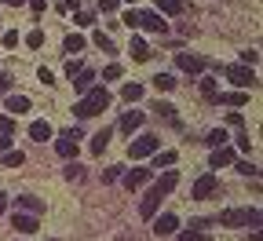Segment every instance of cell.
I'll return each mask as SVG.
<instances>
[{
    "label": "cell",
    "instance_id": "obj_1",
    "mask_svg": "<svg viewBox=\"0 0 263 241\" xmlns=\"http://www.w3.org/2000/svg\"><path fill=\"white\" fill-rule=\"evenodd\" d=\"M106 106H110V91H106V88H95V84H91V88L84 91V99H81L77 106H73V114H77L81 121H88V117H95V114H103Z\"/></svg>",
    "mask_w": 263,
    "mask_h": 241
},
{
    "label": "cell",
    "instance_id": "obj_2",
    "mask_svg": "<svg viewBox=\"0 0 263 241\" xmlns=\"http://www.w3.org/2000/svg\"><path fill=\"white\" fill-rule=\"evenodd\" d=\"M219 223L223 227H259V212L256 209H227V212H219Z\"/></svg>",
    "mask_w": 263,
    "mask_h": 241
},
{
    "label": "cell",
    "instance_id": "obj_3",
    "mask_svg": "<svg viewBox=\"0 0 263 241\" xmlns=\"http://www.w3.org/2000/svg\"><path fill=\"white\" fill-rule=\"evenodd\" d=\"M154 150H161V143H157V135H150V132H143L139 139L128 143V157H136V161H139V157H150Z\"/></svg>",
    "mask_w": 263,
    "mask_h": 241
},
{
    "label": "cell",
    "instance_id": "obj_4",
    "mask_svg": "<svg viewBox=\"0 0 263 241\" xmlns=\"http://www.w3.org/2000/svg\"><path fill=\"white\" fill-rule=\"evenodd\" d=\"M223 73H227V81H230V84H238L241 91L256 84V73H252V66H245V62H238V66H227Z\"/></svg>",
    "mask_w": 263,
    "mask_h": 241
},
{
    "label": "cell",
    "instance_id": "obj_5",
    "mask_svg": "<svg viewBox=\"0 0 263 241\" xmlns=\"http://www.w3.org/2000/svg\"><path fill=\"white\" fill-rule=\"evenodd\" d=\"M216 190H219V179L212 176V172H205V176L194 183V201H205V197H212Z\"/></svg>",
    "mask_w": 263,
    "mask_h": 241
},
{
    "label": "cell",
    "instance_id": "obj_6",
    "mask_svg": "<svg viewBox=\"0 0 263 241\" xmlns=\"http://www.w3.org/2000/svg\"><path fill=\"white\" fill-rule=\"evenodd\" d=\"M77 139H81V132L73 128V132H62L59 135V143H55V150L62 154V157H77Z\"/></svg>",
    "mask_w": 263,
    "mask_h": 241
},
{
    "label": "cell",
    "instance_id": "obj_7",
    "mask_svg": "<svg viewBox=\"0 0 263 241\" xmlns=\"http://www.w3.org/2000/svg\"><path fill=\"white\" fill-rule=\"evenodd\" d=\"M139 26L150 29V33H164V29H168L164 15H157V11H139Z\"/></svg>",
    "mask_w": 263,
    "mask_h": 241
},
{
    "label": "cell",
    "instance_id": "obj_8",
    "mask_svg": "<svg viewBox=\"0 0 263 241\" xmlns=\"http://www.w3.org/2000/svg\"><path fill=\"white\" fill-rule=\"evenodd\" d=\"M176 230H179V219H176L172 212L154 216V234H157V237H164V234H176Z\"/></svg>",
    "mask_w": 263,
    "mask_h": 241
},
{
    "label": "cell",
    "instance_id": "obj_9",
    "mask_svg": "<svg viewBox=\"0 0 263 241\" xmlns=\"http://www.w3.org/2000/svg\"><path fill=\"white\" fill-rule=\"evenodd\" d=\"M176 66H179L183 73H201V70H205V62L197 59V55H190V51H179V55H176Z\"/></svg>",
    "mask_w": 263,
    "mask_h": 241
},
{
    "label": "cell",
    "instance_id": "obj_10",
    "mask_svg": "<svg viewBox=\"0 0 263 241\" xmlns=\"http://www.w3.org/2000/svg\"><path fill=\"white\" fill-rule=\"evenodd\" d=\"M176 183H179V172H164V176H161V179H157L150 190L164 197V194H172V190H176Z\"/></svg>",
    "mask_w": 263,
    "mask_h": 241
},
{
    "label": "cell",
    "instance_id": "obj_11",
    "mask_svg": "<svg viewBox=\"0 0 263 241\" xmlns=\"http://www.w3.org/2000/svg\"><path fill=\"white\" fill-rule=\"evenodd\" d=\"M15 209H22V212H29V216H41V212H44V201L22 194V197H15Z\"/></svg>",
    "mask_w": 263,
    "mask_h": 241
},
{
    "label": "cell",
    "instance_id": "obj_12",
    "mask_svg": "<svg viewBox=\"0 0 263 241\" xmlns=\"http://www.w3.org/2000/svg\"><path fill=\"white\" fill-rule=\"evenodd\" d=\"M143 121H146V117H143L139 110H128V114H121V132H128V135H132V132H139Z\"/></svg>",
    "mask_w": 263,
    "mask_h": 241
},
{
    "label": "cell",
    "instance_id": "obj_13",
    "mask_svg": "<svg viewBox=\"0 0 263 241\" xmlns=\"http://www.w3.org/2000/svg\"><path fill=\"white\" fill-rule=\"evenodd\" d=\"M121 179H124V187H128V190H136V187L150 183V168H132L128 176H121Z\"/></svg>",
    "mask_w": 263,
    "mask_h": 241
},
{
    "label": "cell",
    "instance_id": "obj_14",
    "mask_svg": "<svg viewBox=\"0 0 263 241\" xmlns=\"http://www.w3.org/2000/svg\"><path fill=\"white\" fill-rule=\"evenodd\" d=\"M157 205H161V194L150 190V194L139 201V216H143V219H154V216H157Z\"/></svg>",
    "mask_w": 263,
    "mask_h": 241
},
{
    "label": "cell",
    "instance_id": "obj_15",
    "mask_svg": "<svg viewBox=\"0 0 263 241\" xmlns=\"http://www.w3.org/2000/svg\"><path fill=\"white\" fill-rule=\"evenodd\" d=\"M209 161H212V168H223V164H234V150H230V146L223 143V146H216V150H212V157H209Z\"/></svg>",
    "mask_w": 263,
    "mask_h": 241
},
{
    "label": "cell",
    "instance_id": "obj_16",
    "mask_svg": "<svg viewBox=\"0 0 263 241\" xmlns=\"http://www.w3.org/2000/svg\"><path fill=\"white\" fill-rule=\"evenodd\" d=\"M11 223H15V230H22V234H33V230H37V216H29V212H15Z\"/></svg>",
    "mask_w": 263,
    "mask_h": 241
},
{
    "label": "cell",
    "instance_id": "obj_17",
    "mask_svg": "<svg viewBox=\"0 0 263 241\" xmlns=\"http://www.w3.org/2000/svg\"><path fill=\"white\" fill-rule=\"evenodd\" d=\"M29 139H37V143L51 139V124H48V121H33V124H29Z\"/></svg>",
    "mask_w": 263,
    "mask_h": 241
},
{
    "label": "cell",
    "instance_id": "obj_18",
    "mask_svg": "<svg viewBox=\"0 0 263 241\" xmlns=\"http://www.w3.org/2000/svg\"><path fill=\"white\" fill-rule=\"evenodd\" d=\"M70 81H73V88H77V91L84 95V91H88V88L95 84V73H91V70H81V73H73Z\"/></svg>",
    "mask_w": 263,
    "mask_h": 241
},
{
    "label": "cell",
    "instance_id": "obj_19",
    "mask_svg": "<svg viewBox=\"0 0 263 241\" xmlns=\"http://www.w3.org/2000/svg\"><path fill=\"white\" fill-rule=\"evenodd\" d=\"M110 135H114L110 128H103V132H95V135H91V154H103V150L110 146Z\"/></svg>",
    "mask_w": 263,
    "mask_h": 241
},
{
    "label": "cell",
    "instance_id": "obj_20",
    "mask_svg": "<svg viewBox=\"0 0 263 241\" xmlns=\"http://www.w3.org/2000/svg\"><path fill=\"white\" fill-rule=\"evenodd\" d=\"M91 41H95V48H99V51H106V55H114V51H117V44L106 37L103 29H95V33H91Z\"/></svg>",
    "mask_w": 263,
    "mask_h": 241
},
{
    "label": "cell",
    "instance_id": "obj_21",
    "mask_svg": "<svg viewBox=\"0 0 263 241\" xmlns=\"http://www.w3.org/2000/svg\"><path fill=\"white\" fill-rule=\"evenodd\" d=\"M216 99L223 102V106H234V110L249 102V95H245V91H227V95H216Z\"/></svg>",
    "mask_w": 263,
    "mask_h": 241
},
{
    "label": "cell",
    "instance_id": "obj_22",
    "mask_svg": "<svg viewBox=\"0 0 263 241\" xmlns=\"http://www.w3.org/2000/svg\"><path fill=\"white\" fill-rule=\"evenodd\" d=\"M132 59H136V62H146L150 59V48H146L143 37H132Z\"/></svg>",
    "mask_w": 263,
    "mask_h": 241
},
{
    "label": "cell",
    "instance_id": "obj_23",
    "mask_svg": "<svg viewBox=\"0 0 263 241\" xmlns=\"http://www.w3.org/2000/svg\"><path fill=\"white\" fill-rule=\"evenodd\" d=\"M157 15H183V0H157Z\"/></svg>",
    "mask_w": 263,
    "mask_h": 241
},
{
    "label": "cell",
    "instance_id": "obj_24",
    "mask_svg": "<svg viewBox=\"0 0 263 241\" xmlns=\"http://www.w3.org/2000/svg\"><path fill=\"white\" fill-rule=\"evenodd\" d=\"M62 48H66V55H77V51H84V37H77V33H70V37L62 41Z\"/></svg>",
    "mask_w": 263,
    "mask_h": 241
},
{
    "label": "cell",
    "instance_id": "obj_25",
    "mask_svg": "<svg viewBox=\"0 0 263 241\" xmlns=\"http://www.w3.org/2000/svg\"><path fill=\"white\" fill-rule=\"evenodd\" d=\"M8 110L11 114H26L29 110V99L26 95H8Z\"/></svg>",
    "mask_w": 263,
    "mask_h": 241
},
{
    "label": "cell",
    "instance_id": "obj_26",
    "mask_svg": "<svg viewBox=\"0 0 263 241\" xmlns=\"http://www.w3.org/2000/svg\"><path fill=\"white\" fill-rule=\"evenodd\" d=\"M150 84H154L157 91H172V88H176V77H172V73H157Z\"/></svg>",
    "mask_w": 263,
    "mask_h": 241
},
{
    "label": "cell",
    "instance_id": "obj_27",
    "mask_svg": "<svg viewBox=\"0 0 263 241\" xmlns=\"http://www.w3.org/2000/svg\"><path fill=\"white\" fill-rule=\"evenodd\" d=\"M84 172H88V168L73 161V164H66V172H62V176H66V179H70V183H81V179H84Z\"/></svg>",
    "mask_w": 263,
    "mask_h": 241
},
{
    "label": "cell",
    "instance_id": "obj_28",
    "mask_svg": "<svg viewBox=\"0 0 263 241\" xmlns=\"http://www.w3.org/2000/svg\"><path fill=\"white\" fill-rule=\"evenodd\" d=\"M154 114L164 117V121H172V124H179L176 121V106H168V102H154Z\"/></svg>",
    "mask_w": 263,
    "mask_h": 241
},
{
    "label": "cell",
    "instance_id": "obj_29",
    "mask_svg": "<svg viewBox=\"0 0 263 241\" xmlns=\"http://www.w3.org/2000/svg\"><path fill=\"white\" fill-rule=\"evenodd\" d=\"M154 164H157V168H172V164H176V154H172V150H164V154L154 150Z\"/></svg>",
    "mask_w": 263,
    "mask_h": 241
},
{
    "label": "cell",
    "instance_id": "obj_30",
    "mask_svg": "<svg viewBox=\"0 0 263 241\" xmlns=\"http://www.w3.org/2000/svg\"><path fill=\"white\" fill-rule=\"evenodd\" d=\"M121 95H124L128 102H139V99H143V84H124Z\"/></svg>",
    "mask_w": 263,
    "mask_h": 241
},
{
    "label": "cell",
    "instance_id": "obj_31",
    "mask_svg": "<svg viewBox=\"0 0 263 241\" xmlns=\"http://www.w3.org/2000/svg\"><path fill=\"white\" fill-rule=\"evenodd\" d=\"M22 161H26V154H18V150H4V164H8V168H18Z\"/></svg>",
    "mask_w": 263,
    "mask_h": 241
},
{
    "label": "cell",
    "instance_id": "obj_32",
    "mask_svg": "<svg viewBox=\"0 0 263 241\" xmlns=\"http://www.w3.org/2000/svg\"><path fill=\"white\" fill-rule=\"evenodd\" d=\"M179 241H209V234L194 227V230H183V234H179Z\"/></svg>",
    "mask_w": 263,
    "mask_h": 241
},
{
    "label": "cell",
    "instance_id": "obj_33",
    "mask_svg": "<svg viewBox=\"0 0 263 241\" xmlns=\"http://www.w3.org/2000/svg\"><path fill=\"white\" fill-rule=\"evenodd\" d=\"M121 176H124V168H121V164H114V168H106V172H103V183H114V179H121Z\"/></svg>",
    "mask_w": 263,
    "mask_h": 241
},
{
    "label": "cell",
    "instance_id": "obj_34",
    "mask_svg": "<svg viewBox=\"0 0 263 241\" xmlns=\"http://www.w3.org/2000/svg\"><path fill=\"white\" fill-rule=\"evenodd\" d=\"M26 44H29L33 51H37V48L44 44V33H41V29H33V33H29V37H26Z\"/></svg>",
    "mask_w": 263,
    "mask_h": 241
},
{
    "label": "cell",
    "instance_id": "obj_35",
    "mask_svg": "<svg viewBox=\"0 0 263 241\" xmlns=\"http://www.w3.org/2000/svg\"><path fill=\"white\" fill-rule=\"evenodd\" d=\"M223 143H227V132H223V128L209 135V146H212V150H216V146H223Z\"/></svg>",
    "mask_w": 263,
    "mask_h": 241
},
{
    "label": "cell",
    "instance_id": "obj_36",
    "mask_svg": "<svg viewBox=\"0 0 263 241\" xmlns=\"http://www.w3.org/2000/svg\"><path fill=\"white\" fill-rule=\"evenodd\" d=\"M81 70H84L81 59H70V62H66V77H73V73H81Z\"/></svg>",
    "mask_w": 263,
    "mask_h": 241
},
{
    "label": "cell",
    "instance_id": "obj_37",
    "mask_svg": "<svg viewBox=\"0 0 263 241\" xmlns=\"http://www.w3.org/2000/svg\"><path fill=\"white\" fill-rule=\"evenodd\" d=\"M103 77H106V81H117V77H121V66H117V62H110L106 70H103Z\"/></svg>",
    "mask_w": 263,
    "mask_h": 241
},
{
    "label": "cell",
    "instance_id": "obj_38",
    "mask_svg": "<svg viewBox=\"0 0 263 241\" xmlns=\"http://www.w3.org/2000/svg\"><path fill=\"white\" fill-rule=\"evenodd\" d=\"M0 132H4V135H11V132H15V117H8V114L0 117Z\"/></svg>",
    "mask_w": 263,
    "mask_h": 241
},
{
    "label": "cell",
    "instance_id": "obj_39",
    "mask_svg": "<svg viewBox=\"0 0 263 241\" xmlns=\"http://www.w3.org/2000/svg\"><path fill=\"white\" fill-rule=\"evenodd\" d=\"M201 91H205L209 99H216V81H212V77H205V81H201Z\"/></svg>",
    "mask_w": 263,
    "mask_h": 241
},
{
    "label": "cell",
    "instance_id": "obj_40",
    "mask_svg": "<svg viewBox=\"0 0 263 241\" xmlns=\"http://www.w3.org/2000/svg\"><path fill=\"white\" fill-rule=\"evenodd\" d=\"M121 22H124L128 29H132V26H139V11H124V18H121Z\"/></svg>",
    "mask_w": 263,
    "mask_h": 241
},
{
    "label": "cell",
    "instance_id": "obj_41",
    "mask_svg": "<svg viewBox=\"0 0 263 241\" xmlns=\"http://www.w3.org/2000/svg\"><path fill=\"white\" fill-rule=\"evenodd\" d=\"M238 172H241V176H256V164L252 161H238Z\"/></svg>",
    "mask_w": 263,
    "mask_h": 241
},
{
    "label": "cell",
    "instance_id": "obj_42",
    "mask_svg": "<svg viewBox=\"0 0 263 241\" xmlns=\"http://www.w3.org/2000/svg\"><path fill=\"white\" fill-rule=\"evenodd\" d=\"M91 22H95L91 11H81V15H77V26H91Z\"/></svg>",
    "mask_w": 263,
    "mask_h": 241
},
{
    "label": "cell",
    "instance_id": "obj_43",
    "mask_svg": "<svg viewBox=\"0 0 263 241\" xmlns=\"http://www.w3.org/2000/svg\"><path fill=\"white\" fill-rule=\"evenodd\" d=\"M241 62H245V66H256V62H259V55H256V51H245V55H241Z\"/></svg>",
    "mask_w": 263,
    "mask_h": 241
},
{
    "label": "cell",
    "instance_id": "obj_44",
    "mask_svg": "<svg viewBox=\"0 0 263 241\" xmlns=\"http://www.w3.org/2000/svg\"><path fill=\"white\" fill-rule=\"evenodd\" d=\"M4 150H11V135L0 132V154H4Z\"/></svg>",
    "mask_w": 263,
    "mask_h": 241
},
{
    "label": "cell",
    "instance_id": "obj_45",
    "mask_svg": "<svg viewBox=\"0 0 263 241\" xmlns=\"http://www.w3.org/2000/svg\"><path fill=\"white\" fill-rule=\"evenodd\" d=\"M117 4H121V0H99V8H103V11H114Z\"/></svg>",
    "mask_w": 263,
    "mask_h": 241
},
{
    "label": "cell",
    "instance_id": "obj_46",
    "mask_svg": "<svg viewBox=\"0 0 263 241\" xmlns=\"http://www.w3.org/2000/svg\"><path fill=\"white\" fill-rule=\"evenodd\" d=\"M51 81H55V73H51V70H44V66H41V84H51Z\"/></svg>",
    "mask_w": 263,
    "mask_h": 241
},
{
    "label": "cell",
    "instance_id": "obj_47",
    "mask_svg": "<svg viewBox=\"0 0 263 241\" xmlns=\"http://www.w3.org/2000/svg\"><path fill=\"white\" fill-rule=\"evenodd\" d=\"M8 212V194H0V216Z\"/></svg>",
    "mask_w": 263,
    "mask_h": 241
},
{
    "label": "cell",
    "instance_id": "obj_48",
    "mask_svg": "<svg viewBox=\"0 0 263 241\" xmlns=\"http://www.w3.org/2000/svg\"><path fill=\"white\" fill-rule=\"evenodd\" d=\"M8 88H11V81H8L4 73H0V91H8Z\"/></svg>",
    "mask_w": 263,
    "mask_h": 241
},
{
    "label": "cell",
    "instance_id": "obj_49",
    "mask_svg": "<svg viewBox=\"0 0 263 241\" xmlns=\"http://www.w3.org/2000/svg\"><path fill=\"white\" fill-rule=\"evenodd\" d=\"M44 4H48V0H33V11H44Z\"/></svg>",
    "mask_w": 263,
    "mask_h": 241
},
{
    "label": "cell",
    "instance_id": "obj_50",
    "mask_svg": "<svg viewBox=\"0 0 263 241\" xmlns=\"http://www.w3.org/2000/svg\"><path fill=\"white\" fill-rule=\"evenodd\" d=\"M4 4H8V8H18V4H22V0H4Z\"/></svg>",
    "mask_w": 263,
    "mask_h": 241
},
{
    "label": "cell",
    "instance_id": "obj_51",
    "mask_svg": "<svg viewBox=\"0 0 263 241\" xmlns=\"http://www.w3.org/2000/svg\"><path fill=\"white\" fill-rule=\"evenodd\" d=\"M128 4H132V0H128Z\"/></svg>",
    "mask_w": 263,
    "mask_h": 241
},
{
    "label": "cell",
    "instance_id": "obj_52",
    "mask_svg": "<svg viewBox=\"0 0 263 241\" xmlns=\"http://www.w3.org/2000/svg\"><path fill=\"white\" fill-rule=\"evenodd\" d=\"M51 241H55V237H51Z\"/></svg>",
    "mask_w": 263,
    "mask_h": 241
}]
</instances>
